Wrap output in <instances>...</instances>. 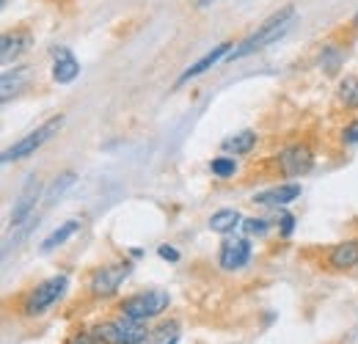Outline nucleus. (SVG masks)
<instances>
[{"label": "nucleus", "mask_w": 358, "mask_h": 344, "mask_svg": "<svg viewBox=\"0 0 358 344\" xmlns=\"http://www.w3.org/2000/svg\"><path fill=\"white\" fill-rule=\"evenodd\" d=\"M292 20H295V6L278 8L275 14H270L268 20H265L251 36H245L243 42L229 52V61H240V58H245V55H251V52H257V50H262V47H268V44L278 42V39L289 31Z\"/></svg>", "instance_id": "f257e3e1"}, {"label": "nucleus", "mask_w": 358, "mask_h": 344, "mask_svg": "<svg viewBox=\"0 0 358 344\" xmlns=\"http://www.w3.org/2000/svg\"><path fill=\"white\" fill-rule=\"evenodd\" d=\"M66 289H69V275H64V273H58V275H52L47 281H39L20 301V314L28 317V320L42 317V314H47L55 303L66 295Z\"/></svg>", "instance_id": "f03ea898"}, {"label": "nucleus", "mask_w": 358, "mask_h": 344, "mask_svg": "<svg viewBox=\"0 0 358 344\" xmlns=\"http://www.w3.org/2000/svg\"><path fill=\"white\" fill-rule=\"evenodd\" d=\"M96 334V339L102 344H146L152 331L146 328V322L141 320H133V317H113V320H105L99 325L91 328Z\"/></svg>", "instance_id": "7ed1b4c3"}, {"label": "nucleus", "mask_w": 358, "mask_h": 344, "mask_svg": "<svg viewBox=\"0 0 358 344\" xmlns=\"http://www.w3.org/2000/svg\"><path fill=\"white\" fill-rule=\"evenodd\" d=\"M169 303H171V295L166 289H143V292H135L119 303V314L149 322V320L160 317L169 308Z\"/></svg>", "instance_id": "20e7f679"}, {"label": "nucleus", "mask_w": 358, "mask_h": 344, "mask_svg": "<svg viewBox=\"0 0 358 344\" xmlns=\"http://www.w3.org/2000/svg\"><path fill=\"white\" fill-rule=\"evenodd\" d=\"M61 124H64V116H52V119H47L42 127H36L34 132H28L25 138H20L14 146H8V149L3 152L0 160H3V163H17V160H25V157L36 155L47 141L61 129Z\"/></svg>", "instance_id": "39448f33"}, {"label": "nucleus", "mask_w": 358, "mask_h": 344, "mask_svg": "<svg viewBox=\"0 0 358 344\" xmlns=\"http://www.w3.org/2000/svg\"><path fill=\"white\" fill-rule=\"evenodd\" d=\"M130 273H133L130 261H113V264L96 267L89 278V295H94V298H113L122 289V284H124V278Z\"/></svg>", "instance_id": "423d86ee"}, {"label": "nucleus", "mask_w": 358, "mask_h": 344, "mask_svg": "<svg viewBox=\"0 0 358 344\" xmlns=\"http://www.w3.org/2000/svg\"><path fill=\"white\" fill-rule=\"evenodd\" d=\"M275 166L284 176H306L314 166V155L306 143H292L275 157Z\"/></svg>", "instance_id": "0eeeda50"}, {"label": "nucleus", "mask_w": 358, "mask_h": 344, "mask_svg": "<svg viewBox=\"0 0 358 344\" xmlns=\"http://www.w3.org/2000/svg\"><path fill=\"white\" fill-rule=\"evenodd\" d=\"M39 196H42V179L34 173V176L22 185V190H20V196H17L14 207H11V226H17V223H22V220H28V217L34 215Z\"/></svg>", "instance_id": "6e6552de"}, {"label": "nucleus", "mask_w": 358, "mask_h": 344, "mask_svg": "<svg viewBox=\"0 0 358 344\" xmlns=\"http://www.w3.org/2000/svg\"><path fill=\"white\" fill-rule=\"evenodd\" d=\"M251 261V243L243 240V237H229L221 243V251H218V264L224 270H243L245 264Z\"/></svg>", "instance_id": "1a4fd4ad"}, {"label": "nucleus", "mask_w": 358, "mask_h": 344, "mask_svg": "<svg viewBox=\"0 0 358 344\" xmlns=\"http://www.w3.org/2000/svg\"><path fill=\"white\" fill-rule=\"evenodd\" d=\"M234 47H231V42H221V44H215L204 58H199L193 66H187L182 75L177 78V83H174V88H182L187 80H193V78H199V75H204V72H210L218 61H224V58H229V52H231Z\"/></svg>", "instance_id": "9d476101"}, {"label": "nucleus", "mask_w": 358, "mask_h": 344, "mask_svg": "<svg viewBox=\"0 0 358 344\" xmlns=\"http://www.w3.org/2000/svg\"><path fill=\"white\" fill-rule=\"evenodd\" d=\"M80 75V64L66 47H52V80L55 83H72Z\"/></svg>", "instance_id": "9b49d317"}, {"label": "nucleus", "mask_w": 358, "mask_h": 344, "mask_svg": "<svg viewBox=\"0 0 358 344\" xmlns=\"http://www.w3.org/2000/svg\"><path fill=\"white\" fill-rule=\"evenodd\" d=\"M303 187L298 182H284V185H275L265 193H257L254 201L257 204H273V207H284V204H292L295 199H301Z\"/></svg>", "instance_id": "f8f14e48"}, {"label": "nucleus", "mask_w": 358, "mask_h": 344, "mask_svg": "<svg viewBox=\"0 0 358 344\" xmlns=\"http://www.w3.org/2000/svg\"><path fill=\"white\" fill-rule=\"evenodd\" d=\"M358 264V240L336 243L328 251V267L331 270H353Z\"/></svg>", "instance_id": "ddd939ff"}, {"label": "nucleus", "mask_w": 358, "mask_h": 344, "mask_svg": "<svg viewBox=\"0 0 358 344\" xmlns=\"http://www.w3.org/2000/svg\"><path fill=\"white\" fill-rule=\"evenodd\" d=\"M34 42V36L28 31H14V34H3V42H0V58L3 64H11L17 61L28 47Z\"/></svg>", "instance_id": "4468645a"}, {"label": "nucleus", "mask_w": 358, "mask_h": 344, "mask_svg": "<svg viewBox=\"0 0 358 344\" xmlns=\"http://www.w3.org/2000/svg\"><path fill=\"white\" fill-rule=\"evenodd\" d=\"M254 146H257V132H254V129L231 132L229 138L221 141V149H224L226 155H248Z\"/></svg>", "instance_id": "2eb2a0df"}, {"label": "nucleus", "mask_w": 358, "mask_h": 344, "mask_svg": "<svg viewBox=\"0 0 358 344\" xmlns=\"http://www.w3.org/2000/svg\"><path fill=\"white\" fill-rule=\"evenodd\" d=\"M78 229H80V220H78V217H72V220L61 223V226H58L52 234H47L45 243L39 245V251H42V254H50V251H55V248H58V245H64V243H66V240H69V237H72Z\"/></svg>", "instance_id": "dca6fc26"}, {"label": "nucleus", "mask_w": 358, "mask_h": 344, "mask_svg": "<svg viewBox=\"0 0 358 344\" xmlns=\"http://www.w3.org/2000/svg\"><path fill=\"white\" fill-rule=\"evenodd\" d=\"M240 223H243V215H240L237 210H218V213H213V217H210V229H213L215 234H229V231H234Z\"/></svg>", "instance_id": "f3484780"}, {"label": "nucleus", "mask_w": 358, "mask_h": 344, "mask_svg": "<svg viewBox=\"0 0 358 344\" xmlns=\"http://www.w3.org/2000/svg\"><path fill=\"white\" fill-rule=\"evenodd\" d=\"M339 102L345 105V108H350V110H358V78H345L342 83H339Z\"/></svg>", "instance_id": "a211bd4d"}, {"label": "nucleus", "mask_w": 358, "mask_h": 344, "mask_svg": "<svg viewBox=\"0 0 358 344\" xmlns=\"http://www.w3.org/2000/svg\"><path fill=\"white\" fill-rule=\"evenodd\" d=\"M320 66L325 69V75H336L339 66H342V50L334 47V44H325L322 55H320Z\"/></svg>", "instance_id": "6ab92c4d"}, {"label": "nucleus", "mask_w": 358, "mask_h": 344, "mask_svg": "<svg viewBox=\"0 0 358 344\" xmlns=\"http://www.w3.org/2000/svg\"><path fill=\"white\" fill-rule=\"evenodd\" d=\"M36 223H39V217H36V213H34V215L28 217V220L17 223V226H14V234H11V237L6 240V245H3V254H8L11 248H17V245H20V240H22V237H28V234H31V229H34Z\"/></svg>", "instance_id": "aec40b11"}, {"label": "nucleus", "mask_w": 358, "mask_h": 344, "mask_svg": "<svg viewBox=\"0 0 358 344\" xmlns=\"http://www.w3.org/2000/svg\"><path fill=\"white\" fill-rule=\"evenodd\" d=\"M31 78V69L28 66H20L17 72H6L3 75V99H8V94H11V86H22L25 80Z\"/></svg>", "instance_id": "412c9836"}, {"label": "nucleus", "mask_w": 358, "mask_h": 344, "mask_svg": "<svg viewBox=\"0 0 358 344\" xmlns=\"http://www.w3.org/2000/svg\"><path fill=\"white\" fill-rule=\"evenodd\" d=\"M210 171H213V176H218V179H231V176L237 173V163H234L231 157L221 155V157H215V160L210 163Z\"/></svg>", "instance_id": "4be33fe9"}, {"label": "nucleus", "mask_w": 358, "mask_h": 344, "mask_svg": "<svg viewBox=\"0 0 358 344\" xmlns=\"http://www.w3.org/2000/svg\"><path fill=\"white\" fill-rule=\"evenodd\" d=\"M69 185H75V173L72 171L61 173V179H55L52 187H50V193H47V204H52L58 196H64V190H66Z\"/></svg>", "instance_id": "5701e85b"}, {"label": "nucleus", "mask_w": 358, "mask_h": 344, "mask_svg": "<svg viewBox=\"0 0 358 344\" xmlns=\"http://www.w3.org/2000/svg\"><path fill=\"white\" fill-rule=\"evenodd\" d=\"M64 344H102V342L96 339V334H94L91 328H80V331H72V334L64 339Z\"/></svg>", "instance_id": "b1692460"}, {"label": "nucleus", "mask_w": 358, "mask_h": 344, "mask_svg": "<svg viewBox=\"0 0 358 344\" xmlns=\"http://www.w3.org/2000/svg\"><path fill=\"white\" fill-rule=\"evenodd\" d=\"M243 229H245L248 234L262 237V234H268L270 223L265 220V217H243Z\"/></svg>", "instance_id": "393cba45"}, {"label": "nucleus", "mask_w": 358, "mask_h": 344, "mask_svg": "<svg viewBox=\"0 0 358 344\" xmlns=\"http://www.w3.org/2000/svg\"><path fill=\"white\" fill-rule=\"evenodd\" d=\"M342 143H350V146L358 143V119H353L348 127L342 129Z\"/></svg>", "instance_id": "a878e982"}, {"label": "nucleus", "mask_w": 358, "mask_h": 344, "mask_svg": "<svg viewBox=\"0 0 358 344\" xmlns=\"http://www.w3.org/2000/svg\"><path fill=\"white\" fill-rule=\"evenodd\" d=\"M278 220H281V237H289V234H292V229H295V215L281 213Z\"/></svg>", "instance_id": "bb28decb"}, {"label": "nucleus", "mask_w": 358, "mask_h": 344, "mask_svg": "<svg viewBox=\"0 0 358 344\" xmlns=\"http://www.w3.org/2000/svg\"><path fill=\"white\" fill-rule=\"evenodd\" d=\"M157 257L166 259V261H174V264H177V261H179V251L174 248V245H160V248H157Z\"/></svg>", "instance_id": "cd10ccee"}, {"label": "nucleus", "mask_w": 358, "mask_h": 344, "mask_svg": "<svg viewBox=\"0 0 358 344\" xmlns=\"http://www.w3.org/2000/svg\"><path fill=\"white\" fill-rule=\"evenodd\" d=\"M210 3H215V0H196V8H204V6H210Z\"/></svg>", "instance_id": "c85d7f7f"}, {"label": "nucleus", "mask_w": 358, "mask_h": 344, "mask_svg": "<svg viewBox=\"0 0 358 344\" xmlns=\"http://www.w3.org/2000/svg\"><path fill=\"white\" fill-rule=\"evenodd\" d=\"M163 344H177V336H171V339H166Z\"/></svg>", "instance_id": "c756f323"}, {"label": "nucleus", "mask_w": 358, "mask_h": 344, "mask_svg": "<svg viewBox=\"0 0 358 344\" xmlns=\"http://www.w3.org/2000/svg\"><path fill=\"white\" fill-rule=\"evenodd\" d=\"M353 25H356V28H358V14H356V17H353Z\"/></svg>", "instance_id": "7c9ffc66"}]
</instances>
